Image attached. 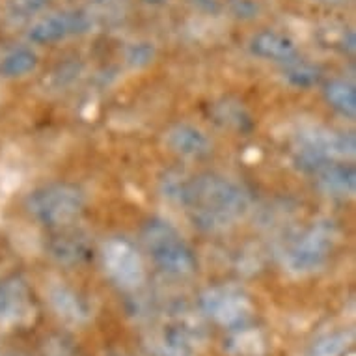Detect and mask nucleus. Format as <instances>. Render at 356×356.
<instances>
[{
    "label": "nucleus",
    "instance_id": "obj_17",
    "mask_svg": "<svg viewBox=\"0 0 356 356\" xmlns=\"http://www.w3.org/2000/svg\"><path fill=\"white\" fill-rule=\"evenodd\" d=\"M153 54H155V49L149 43H136L133 47L129 49L127 62L133 67H144L153 60Z\"/></svg>",
    "mask_w": 356,
    "mask_h": 356
},
{
    "label": "nucleus",
    "instance_id": "obj_7",
    "mask_svg": "<svg viewBox=\"0 0 356 356\" xmlns=\"http://www.w3.org/2000/svg\"><path fill=\"white\" fill-rule=\"evenodd\" d=\"M106 273L125 287H135L144 280V265L138 250L127 239H111L103 246Z\"/></svg>",
    "mask_w": 356,
    "mask_h": 356
},
{
    "label": "nucleus",
    "instance_id": "obj_2",
    "mask_svg": "<svg viewBox=\"0 0 356 356\" xmlns=\"http://www.w3.org/2000/svg\"><path fill=\"white\" fill-rule=\"evenodd\" d=\"M84 194L70 183H51L34 188L26 196V209L35 220L47 228H65L81 216Z\"/></svg>",
    "mask_w": 356,
    "mask_h": 356
},
{
    "label": "nucleus",
    "instance_id": "obj_14",
    "mask_svg": "<svg viewBox=\"0 0 356 356\" xmlns=\"http://www.w3.org/2000/svg\"><path fill=\"white\" fill-rule=\"evenodd\" d=\"M215 118L216 122L224 125V127H234L237 131H246L252 127L250 116L248 112L237 103H222V105L215 106Z\"/></svg>",
    "mask_w": 356,
    "mask_h": 356
},
{
    "label": "nucleus",
    "instance_id": "obj_8",
    "mask_svg": "<svg viewBox=\"0 0 356 356\" xmlns=\"http://www.w3.org/2000/svg\"><path fill=\"white\" fill-rule=\"evenodd\" d=\"M90 29H92V17L88 13L81 10H70L35 21L29 30V40L32 43L43 45V43L65 40L71 35L86 34Z\"/></svg>",
    "mask_w": 356,
    "mask_h": 356
},
{
    "label": "nucleus",
    "instance_id": "obj_10",
    "mask_svg": "<svg viewBox=\"0 0 356 356\" xmlns=\"http://www.w3.org/2000/svg\"><path fill=\"white\" fill-rule=\"evenodd\" d=\"M166 146L185 159H204L211 153V142L204 131L188 123H179L170 129L166 133Z\"/></svg>",
    "mask_w": 356,
    "mask_h": 356
},
{
    "label": "nucleus",
    "instance_id": "obj_11",
    "mask_svg": "<svg viewBox=\"0 0 356 356\" xmlns=\"http://www.w3.org/2000/svg\"><path fill=\"white\" fill-rule=\"evenodd\" d=\"M325 99L334 111L347 120H355L356 116V90L353 82L330 81L325 86Z\"/></svg>",
    "mask_w": 356,
    "mask_h": 356
},
{
    "label": "nucleus",
    "instance_id": "obj_1",
    "mask_svg": "<svg viewBox=\"0 0 356 356\" xmlns=\"http://www.w3.org/2000/svg\"><path fill=\"white\" fill-rule=\"evenodd\" d=\"M161 191L179 205L194 226L204 232H222L234 226L250 211V194L243 185L216 174H168Z\"/></svg>",
    "mask_w": 356,
    "mask_h": 356
},
{
    "label": "nucleus",
    "instance_id": "obj_16",
    "mask_svg": "<svg viewBox=\"0 0 356 356\" xmlns=\"http://www.w3.org/2000/svg\"><path fill=\"white\" fill-rule=\"evenodd\" d=\"M49 0H10L6 8L8 19L13 24H21L35 17L38 13L47 8Z\"/></svg>",
    "mask_w": 356,
    "mask_h": 356
},
{
    "label": "nucleus",
    "instance_id": "obj_15",
    "mask_svg": "<svg viewBox=\"0 0 356 356\" xmlns=\"http://www.w3.org/2000/svg\"><path fill=\"white\" fill-rule=\"evenodd\" d=\"M284 73L287 81L297 88H312L321 79V71L317 70L316 65L302 62V60H295L291 64H287Z\"/></svg>",
    "mask_w": 356,
    "mask_h": 356
},
{
    "label": "nucleus",
    "instance_id": "obj_18",
    "mask_svg": "<svg viewBox=\"0 0 356 356\" xmlns=\"http://www.w3.org/2000/svg\"><path fill=\"white\" fill-rule=\"evenodd\" d=\"M235 4H237V17H252L254 12H257V6L250 0H235Z\"/></svg>",
    "mask_w": 356,
    "mask_h": 356
},
{
    "label": "nucleus",
    "instance_id": "obj_5",
    "mask_svg": "<svg viewBox=\"0 0 356 356\" xmlns=\"http://www.w3.org/2000/svg\"><path fill=\"white\" fill-rule=\"evenodd\" d=\"M293 163L302 170L304 174L312 175L317 181V187L332 198H347L353 196L356 188L355 166L345 164V161L325 159L314 153L295 149Z\"/></svg>",
    "mask_w": 356,
    "mask_h": 356
},
{
    "label": "nucleus",
    "instance_id": "obj_4",
    "mask_svg": "<svg viewBox=\"0 0 356 356\" xmlns=\"http://www.w3.org/2000/svg\"><path fill=\"white\" fill-rule=\"evenodd\" d=\"M338 228L334 222H314L286 250L287 267L295 273L321 269L338 245Z\"/></svg>",
    "mask_w": 356,
    "mask_h": 356
},
{
    "label": "nucleus",
    "instance_id": "obj_9",
    "mask_svg": "<svg viewBox=\"0 0 356 356\" xmlns=\"http://www.w3.org/2000/svg\"><path fill=\"white\" fill-rule=\"evenodd\" d=\"M252 54H256L257 58L273 60L287 65L298 60V51L295 41L286 34L273 32V30H263L256 34L250 41Z\"/></svg>",
    "mask_w": 356,
    "mask_h": 356
},
{
    "label": "nucleus",
    "instance_id": "obj_6",
    "mask_svg": "<svg viewBox=\"0 0 356 356\" xmlns=\"http://www.w3.org/2000/svg\"><path fill=\"white\" fill-rule=\"evenodd\" d=\"M295 149L334 161H347L355 157L356 153V140L350 133L312 123L298 127L295 133Z\"/></svg>",
    "mask_w": 356,
    "mask_h": 356
},
{
    "label": "nucleus",
    "instance_id": "obj_19",
    "mask_svg": "<svg viewBox=\"0 0 356 356\" xmlns=\"http://www.w3.org/2000/svg\"><path fill=\"white\" fill-rule=\"evenodd\" d=\"M321 2H327V4H339V2H345V0H321Z\"/></svg>",
    "mask_w": 356,
    "mask_h": 356
},
{
    "label": "nucleus",
    "instance_id": "obj_13",
    "mask_svg": "<svg viewBox=\"0 0 356 356\" xmlns=\"http://www.w3.org/2000/svg\"><path fill=\"white\" fill-rule=\"evenodd\" d=\"M51 250L56 257L64 261H81L82 257L90 254L86 241L76 237V235H62L56 237L51 245Z\"/></svg>",
    "mask_w": 356,
    "mask_h": 356
},
{
    "label": "nucleus",
    "instance_id": "obj_3",
    "mask_svg": "<svg viewBox=\"0 0 356 356\" xmlns=\"http://www.w3.org/2000/svg\"><path fill=\"white\" fill-rule=\"evenodd\" d=\"M142 239L147 254L164 273L191 275L196 269L194 250L183 239L181 234L163 218H153L144 226Z\"/></svg>",
    "mask_w": 356,
    "mask_h": 356
},
{
    "label": "nucleus",
    "instance_id": "obj_12",
    "mask_svg": "<svg viewBox=\"0 0 356 356\" xmlns=\"http://www.w3.org/2000/svg\"><path fill=\"white\" fill-rule=\"evenodd\" d=\"M38 67V56L32 49L19 47L10 51L0 60V75L6 79L26 76Z\"/></svg>",
    "mask_w": 356,
    "mask_h": 356
}]
</instances>
